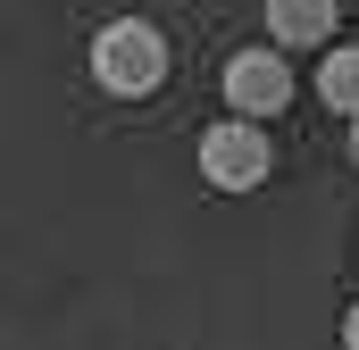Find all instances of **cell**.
<instances>
[{"instance_id":"1","label":"cell","mask_w":359,"mask_h":350,"mask_svg":"<svg viewBox=\"0 0 359 350\" xmlns=\"http://www.w3.org/2000/svg\"><path fill=\"white\" fill-rule=\"evenodd\" d=\"M92 84L117 92V100H151L168 84V34L151 17H109L92 34Z\"/></svg>"},{"instance_id":"2","label":"cell","mask_w":359,"mask_h":350,"mask_svg":"<svg viewBox=\"0 0 359 350\" xmlns=\"http://www.w3.org/2000/svg\"><path fill=\"white\" fill-rule=\"evenodd\" d=\"M201 175H209L217 192H259V183L276 175V142L259 134V117L226 108V117L201 134Z\"/></svg>"},{"instance_id":"3","label":"cell","mask_w":359,"mask_h":350,"mask_svg":"<svg viewBox=\"0 0 359 350\" xmlns=\"http://www.w3.org/2000/svg\"><path fill=\"white\" fill-rule=\"evenodd\" d=\"M217 92H226V108H243V117H276V108L292 100V59H284V42L234 50L226 76H217Z\"/></svg>"},{"instance_id":"4","label":"cell","mask_w":359,"mask_h":350,"mask_svg":"<svg viewBox=\"0 0 359 350\" xmlns=\"http://www.w3.org/2000/svg\"><path fill=\"white\" fill-rule=\"evenodd\" d=\"M343 25V0H268V42L284 50H326Z\"/></svg>"},{"instance_id":"5","label":"cell","mask_w":359,"mask_h":350,"mask_svg":"<svg viewBox=\"0 0 359 350\" xmlns=\"http://www.w3.org/2000/svg\"><path fill=\"white\" fill-rule=\"evenodd\" d=\"M318 100H326L334 117H359V42L318 50Z\"/></svg>"},{"instance_id":"6","label":"cell","mask_w":359,"mask_h":350,"mask_svg":"<svg viewBox=\"0 0 359 350\" xmlns=\"http://www.w3.org/2000/svg\"><path fill=\"white\" fill-rule=\"evenodd\" d=\"M343 342H351V350H359V309H351V317H343Z\"/></svg>"},{"instance_id":"7","label":"cell","mask_w":359,"mask_h":350,"mask_svg":"<svg viewBox=\"0 0 359 350\" xmlns=\"http://www.w3.org/2000/svg\"><path fill=\"white\" fill-rule=\"evenodd\" d=\"M351 167H359V117H351Z\"/></svg>"}]
</instances>
